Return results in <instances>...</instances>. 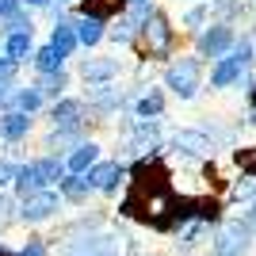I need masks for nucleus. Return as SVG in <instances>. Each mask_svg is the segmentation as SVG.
<instances>
[{
  "label": "nucleus",
  "instance_id": "obj_1",
  "mask_svg": "<svg viewBox=\"0 0 256 256\" xmlns=\"http://www.w3.org/2000/svg\"><path fill=\"white\" fill-rule=\"evenodd\" d=\"M23 256H42V245H31V248H27Z\"/></svg>",
  "mask_w": 256,
  "mask_h": 256
}]
</instances>
